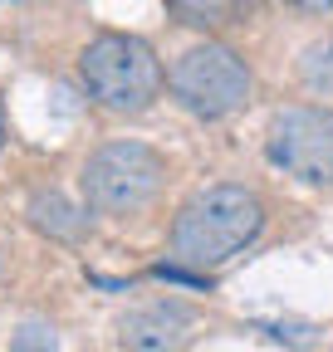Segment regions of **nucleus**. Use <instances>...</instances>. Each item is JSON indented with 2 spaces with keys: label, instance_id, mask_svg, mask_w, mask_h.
I'll return each mask as SVG.
<instances>
[{
  "label": "nucleus",
  "instance_id": "f257e3e1",
  "mask_svg": "<svg viewBox=\"0 0 333 352\" xmlns=\"http://www.w3.org/2000/svg\"><path fill=\"white\" fill-rule=\"evenodd\" d=\"M265 230V201L250 186H206L196 191L172 220V259L191 274L221 270L226 259L250 250Z\"/></svg>",
  "mask_w": 333,
  "mask_h": 352
},
{
  "label": "nucleus",
  "instance_id": "f03ea898",
  "mask_svg": "<svg viewBox=\"0 0 333 352\" xmlns=\"http://www.w3.org/2000/svg\"><path fill=\"white\" fill-rule=\"evenodd\" d=\"M78 78L89 98L108 113H147L162 94V64L138 34H98L78 54Z\"/></svg>",
  "mask_w": 333,
  "mask_h": 352
},
{
  "label": "nucleus",
  "instance_id": "7ed1b4c3",
  "mask_svg": "<svg viewBox=\"0 0 333 352\" xmlns=\"http://www.w3.org/2000/svg\"><path fill=\"white\" fill-rule=\"evenodd\" d=\"M166 88H172V98L216 122V118H230L250 103V69L235 50H226V44H191L186 54H177V64L166 69Z\"/></svg>",
  "mask_w": 333,
  "mask_h": 352
},
{
  "label": "nucleus",
  "instance_id": "20e7f679",
  "mask_svg": "<svg viewBox=\"0 0 333 352\" xmlns=\"http://www.w3.org/2000/svg\"><path fill=\"white\" fill-rule=\"evenodd\" d=\"M166 162L142 142H108L83 166V201L103 215H133L162 191Z\"/></svg>",
  "mask_w": 333,
  "mask_h": 352
},
{
  "label": "nucleus",
  "instance_id": "39448f33",
  "mask_svg": "<svg viewBox=\"0 0 333 352\" xmlns=\"http://www.w3.org/2000/svg\"><path fill=\"white\" fill-rule=\"evenodd\" d=\"M265 152L275 166L309 186H333V113L328 108H284L270 122Z\"/></svg>",
  "mask_w": 333,
  "mask_h": 352
},
{
  "label": "nucleus",
  "instance_id": "423d86ee",
  "mask_svg": "<svg viewBox=\"0 0 333 352\" xmlns=\"http://www.w3.org/2000/svg\"><path fill=\"white\" fill-rule=\"evenodd\" d=\"M191 333V308L177 298H152L122 318V342L133 352H177Z\"/></svg>",
  "mask_w": 333,
  "mask_h": 352
},
{
  "label": "nucleus",
  "instance_id": "0eeeda50",
  "mask_svg": "<svg viewBox=\"0 0 333 352\" xmlns=\"http://www.w3.org/2000/svg\"><path fill=\"white\" fill-rule=\"evenodd\" d=\"M255 0H166V15L186 30H230L245 25Z\"/></svg>",
  "mask_w": 333,
  "mask_h": 352
},
{
  "label": "nucleus",
  "instance_id": "6e6552de",
  "mask_svg": "<svg viewBox=\"0 0 333 352\" xmlns=\"http://www.w3.org/2000/svg\"><path fill=\"white\" fill-rule=\"evenodd\" d=\"M30 220H34L45 235H54V240H78L83 226H89V215H83L78 206H69L59 191H39V196H30Z\"/></svg>",
  "mask_w": 333,
  "mask_h": 352
},
{
  "label": "nucleus",
  "instance_id": "1a4fd4ad",
  "mask_svg": "<svg viewBox=\"0 0 333 352\" xmlns=\"http://www.w3.org/2000/svg\"><path fill=\"white\" fill-rule=\"evenodd\" d=\"M299 78H304V88H314V94H333V39H319V44L304 50Z\"/></svg>",
  "mask_w": 333,
  "mask_h": 352
},
{
  "label": "nucleus",
  "instance_id": "9d476101",
  "mask_svg": "<svg viewBox=\"0 0 333 352\" xmlns=\"http://www.w3.org/2000/svg\"><path fill=\"white\" fill-rule=\"evenodd\" d=\"M10 352H59V333L45 318H25L10 338Z\"/></svg>",
  "mask_w": 333,
  "mask_h": 352
},
{
  "label": "nucleus",
  "instance_id": "9b49d317",
  "mask_svg": "<svg viewBox=\"0 0 333 352\" xmlns=\"http://www.w3.org/2000/svg\"><path fill=\"white\" fill-rule=\"evenodd\" d=\"M289 6H299V10H319V15H323V10H333V0H289Z\"/></svg>",
  "mask_w": 333,
  "mask_h": 352
},
{
  "label": "nucleus",
  "instance_id": "f8f14e48",
  "mask_svg": "<svg viewBox=\"0 0 333 352\" xmlns=\"http://www.w3.org/2000/svg\"><path fill=\"white\" fill-rule=\"evenodd\" d=\"M0 142H6V108H0Z\"/></svg>",
  "mask_w": 333,
  "mask_h": 352
}]
</instances>
